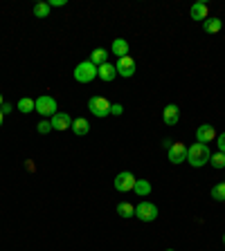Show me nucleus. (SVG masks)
I'll return each mask as SVG.
<instances>
[{
  "label": "nucleus",
  "mask_w": 225,
  "mask_h": 251,
  "mask_svg": "<svg viewBox=\"0 0 225 251\" xmlns=\"http://www.w3.org/2000/svg\"><path fill=\"white\" fill-rule=\"evenodd\" d=\"M133 191H135V195H140V198H147L149 193H151V184H149V180H137Z\"/></svg>",
  "instance_id": "nucleus-19"
},
{
  "label": "nucleus",
  "mask_w": 225,
  "mask_h": 251,
  "mask_svg": "<svg viewBox=\"0 0 225 251\" xmlns=\"http://www.w3.org/2000/svg\"><path fill=\"white\" fill-rule=\"evenodd\" d=\"M2 119H5V115H2V110H0V126H2Z\"/></svg>",
  "instance_id": "nucleus-30"
},
{
  "label": "nucleus",
  "mask_w": 225,
  "mask_h": 251,
  "mask_svg": "<svg viewBox=\"0 0 225 251\" xmlns=\"http://www.w3.org/2000/svg\"><path fill=\"white\" fill-rule=\"evenodd\" d=\"M135 182H137L135 175L129 173V170H124V173H119V175L115 177V188H117L119 193H129V191H133Z\"/></svg>",
  "instance_id": "nucleus-6"
},
{
  "label": "nucleus",
  "mask_w": 225,
  "mask_h": 251,
  "mask_svg": "<svg viewBox=\"0 0 225 251\" xmlns=\"http://www.w3.org/2000/svg\"><path fill=\"white\" fill-rule=\"evenodd\" d=\"M34 110L41 115V117H54L56 112H59V105H56V99L54 97H38L34 101Z\"/></svg>",
  "instance_id": "nucleus-2"
},
{
  "label": "nucleus",
  "mask_w": 225,
  "mask_h": 251,
  "mask_svg": "<svg viewBox=\"0 0 225 251\" xmlns=\"http://www.w3.org/2000/svg\"><path fill=\"white\" fill-rule=\"evenodd\" d=\"M0 110H2V115H9V112L14 110V105H12V103H7V101H5V103H2V108H0Z\"/></svg>",
  "instance_id": "nucleus-27"
},
{
  "label": "nucleus",
  "mask_w": 225,
  "mask_h": 251,
  "mask_svg": "<svg viewBox=\"0 0 225 251\" xmlns=\"http://www.w3.org/2000/svg\"><path fill=\"white\" fill-rule=\"evenodd\" d=\"M223 245H225V234H223Z\"/></svg>",
  "instance_id": "nucleus-32"
},
{
  "label": "nucleus",
  "mask_w": 225,
  "mask_h": 251,
  "mask_svg": "<svg viewBox=\"0 0 225 251\" xmlns=\"http://www.w3.org/2000/svg\"><path fill=\"white\" fill-rule=\"evenodd\" d=\"M2 103H5V99H2V94H0V108H2Z\"/></svg>",
  "instance_id": "nucleus-31"
},
{
  "label": "nucleus",
  "mask_w": 225,
  "mask_h": 251,
  "mask_svg": "<svg viewBox=\"0 0 225 251\" xmlns=\"http://www.w3.org/2000/svg\"><path fill=\"white\" fill-rule=\"evenodd\" d=\"M135 218L142 222H153L158 218V206L151 204V202H140L135 206Z\"/></svg>",
  "instance_id": "nucleus-5"
},
{
  "label": "nucleus",
  "mask_w": 225,
  "mask_h": 251,
  "mask_svg": "<svg viewBox=\"0 0 225 251\" xmlns=\"http://www.w3.org/2000/svg\"><path fill=\"white\" fill-rule=\"evenodd\" d=\"M50 123H52V130H59L61 133V130H68L72 126V117L70 115H65V112H56Z\"/></svg>",
  "instance_id": "nucleus-10"
},
{
  "label": "nucleus",
  "mask_w": 225,
  "mask_h": 251,
  "mask_svg": "<svg viewBox=\"0 0 225 251\" xmlns=\"http://www.w3.org/2000/svg\"><path fill=\"white\" fill-rule=\"evenodd\" d=\"M97 76H99L101 81L111 83L112 79L117 76V70H115V65H112V63H104V65H99V67H97Z\"/></svg>",
  "instance_id": "nucleus-12"
},
{
  "label": "nucleus",
  "mask_w": 225,
  "mask_h": 251,
  "mask_svg": "<svg viewBox=\"0 0 225 251\" xmlns=\"http://www.w3.org/2000/svg\"><path fill=\"white\" fill-rule=\"evenodd\" d=\"M88 61L93 65H97V67H99V65H104V63H108V50H104V47H97V50H93Z\"/></svg>",
  "instance_id": "nucleus-14"
},
{
  "label": "nucleus",
  "mask_w": 225,
  "mask_h": 251,
  "mask_svg": "<svg viewBox=\"0 0 225 251\" xmlns=\"http://www.w3.org/2000/svg\"><path fill=\"white\" fill-rule=\"evenodd\" d=\"M111 105L112 103L108 99H104V97H90L88 99V110L99 119H104V117L111 115Z\"/></svg>",
  "instance_id": "nucleus-4"
},
{
  "label": "nucleus",
  "mask_w": 225,
  "mask_h": 251,
  "mask_svg": "<svg viewBox=\"0 0 225 251\" xmlns=\"http://www.w3.org/2000/svg\"><path fill=\"white\" fill-rule=\"evenodd\" d=\"M115 70H117L119 76H126V79H131V76L135 74V61L131 59V56L117 59V63H115Z\"/></svg>",
  "instance_id": "nucleus-7"
},
{
  "label": "nucleus",
  "mask_w": 225,
  "mask_h": 251,
  "mask_svg": "<svg viewBox=\"0 0 225 251\" xmlns=\"http://www.w3.org/2000/svg\"><path fill=\"white\" fill-rule=\"evenodd\" d=\"M16 108H18L20 112H23V115H27V112L34 110V99H30V97H23V99L18 101Z\"/></svg>",
  "instance_id": "nucleus-20"
},
{
  "label": "nucleus",
  "mask_w": 225,
  "mask_h": 251,
  "mask_svg": "<svg viewBox=\"0 0 225 251\" xmlns=\"http://www.w3.org/2000/svg\"><path fill=\"white\" fill-rule=\"evenodd\" d=\"M97 76V65H93L90 61H81V63L75 67V79H77V83H90L95 81Z\"/></svg>",
  "instance_id": "nucleus-3"
},
{
  "label": "nucleus",
  "mask_w": 225,
  "mask_h": 251,
  "mask_svg": "<svg viewBox=\"0 0 225 251\" xmlns=\"http://www.w3.org/2000/svg\"><path fill=\"white\" fill-rule=\"evenodd\" d=\"M70 128H72V133H75V134L83 137V134H88V133H90V123H88V119L79 117V119H75V121H72Z\"/></svg>",
  "instance_id": "nucleus-16"
},
{
  "label": "nucleus",
  "mask_w": 225,
  "mask_h": 251,
  "mask_svg": "<svg viewBox=\"0 0 225 251\" xmlns=\"http://www.w3.org/2000/svg\"><path fill=\"white\" fill-rule=\"evenodd\" d=\"M122 112H124L122 103H112V105H111V115H122Z\"/></svg>",
  "instance_id": "nucleus-25"
},
{
  "label": "nucleus",
  "mask_w": 225,
  "mask_h": 251,
  "mask_svg": "<svg viewBox=\"0 0 225 251\" xmlns=\"http://www.w3.org/2000/svg\"><path fill=\"white\" fill-rule=\"evenodd\" d=\"M117 216L119 218H133L135 216V206L131 202H119L117 204Z\"/></svg>",
  "instance_id": "nucleus-18"
},
{
  "label": "nucleus",
  "mask_w": 225,
  "mask_h": 251,
  "mask_svg": "<svg viewBox=\"0 0 225 251\" xmlns=\"http://www.w3.org/2000/svg\"><path fill=\"white\" fill-rule=\"evenodd\" d=\"M50 7H63L65 5V0H52V2H48Z\"/></svg>",
  "instance_id": "nucleus-28"
},
{
  "label": "nucleus",
  "mask_w": 225,
  "mask_h": 251,
  "mask_svg": "<svg viewBox=\"0 0 225 251\" xmlns=\"http://www.w3.org/2000/svg\"><path fill=\"white\" fill-rule=\"evenodd\" d=\"M189 16H191V20H203V23H205V20H207V5H205V2H194Z\"/></svg>",
  "instance_id": "nucleus-13"
},
{
  "label": "nucleus",
  "mask_w": 225,
  "mask_h": 251,
  "mask_svg": "<svg viewBox=\"0 0 225 251\" xmlns=\"http://www.w3.org/2000/svg\"><path fill=\"white\" fill-rule=\"evenodd\" d=\"M221 27H223L221 18H207V20L203 23V30L207 32V34H216V32H221Z\"/></svg>",
  "instance_id": "nucleus-17"
},
{
  "label": "nucleus",
  "mask_w": 225,
  "mask_h": 251,
  "mask_svg": "<svg viewBox=\"0 0 225 251\" xmlns=\"http://www.w3.org/2000/svg\"><path fill=\"white\" fill-rule=\"evenodd\" d=\"M162 119H165L167 126H176L178 119H180V110H178L176 103H169L165 108V112H162Z\"/></svg>",
  "instance_id": "nucleus-11"
},
{
  "label": "nucleus",
  "mask_w": 225,
  "mask_h": 251,
  "mask_svg": "<svg viewBox=\"0 0 225 251\" xmlns=\"http://www.w3.org/2000/svg\"><path fill=\"white\" fill-rule=\"evenodd\" d=\"M209 157H212V152H209V146L207 144H191L187 148V164L194 166V168H201L205 164H209Z\"/></svg>",
  "instance_id": "nucleus-1"
},
{
  "label": "nucleus",
  "mask_w": 225,
  "mask_h": 251,
  "mask_svg": "<svg viewBox=\"0 0 225 251\" xmlns=\"http://www.w3.org/2000/svg\"><path fill=\"white\" fill-rule=\"evenodd\" d=\"M214 139H216L214 126H209V123L198 126V130H196V141H198V144H209V141H214Z\"/></svg>",
  "instance_id": "nucleus-9"
},
{
  "label": "nucleus",
  "mask_w": 225,
  "mask_h": 251,
  "mask_svg": "<svg viewBox=\"0 0 225 251\" xmlns=\"http://www.w3.org/2000/svg\"><path fill=\"white\" fill-rule=\"evenodd\" d=\"M212 198L216 200V202H225V182L223 184H216V186L212 188Z\"/></svg>",
  "instance_id": "nucleus-23"
},
{
  "label": "nucleus",
  "mask_w": 225,
  "mask_h": 251,
  "mask_svg": "<svg viewBox=\"0 0 225 251\" xmlns=\"http://www.w3.org/2000/svg\"><path fill=\"white\" fill-rule=\"evenodd\" d=\"M219 151H221V152H225V133H221V134H219Z\"/></svg>",
  "instance_id": "nucleus-26"
},
{
  "label": "nucleus",
  "mask_w": 225,
  "mask_h": 251,
  "mask_svg": "<svg viewBox=\"0 0 225 251\" xmlns=\"http://www.w3.org/2000/svg\"><path fill=\"white\" fill-rule=\"evenodd\" d=\"M162 144H165V148H167V151H169V148H171V144H173V141H171V139H165V141H162Z\"/></svg>",
  "instance_id": "nucleus-29"
},
{
  "label": "nucleus",
  "mask_w": 225,
  "mask_h": 251,
  "mask_svg": "<svg viewBox=\"0 0 225 251\" xmlns=\"http://www.w3.org/2000/svg\"><path fill=\"white\" fill-rule=\"evenodd\" d=\"M36 130H38V133H41V134H48L50 130H52V123H50V121H38V126H36Z\"/></svg>",
  "instance_id": "nucleus-24"
},
{
  "label": "nucleus",
  "mask_w": 225,
  "mask_h": 251,
  "mask_svg": "<svg viewBox=\"0 0 225 251\" xmlns=\"http://www.w3.org/2000/svg\"><path fill=\"white\" fill-rule=\"evenodd\" d=\"M167 251H173V249H167Z\"/></svg>",
  "instance_id": "nucleus-33"
},
{
  "label": "nucleus",
  "mask_w": 225,
  "mask_h": 251,
  "mask_svg": "<svg viewBox=\"0 0 225 251\" xmlns=\"http://www.w3.org/2000/svg\"><path fill=\"white\" fill-rule=\"evenodd\" d=\"M129 43L124 41V38H115L112 41V54L117 56V59H124V56H129Z\"/></svg>",
  "instance_id": "nucleus-15"
},
{
  "label": "nucleus",
  "mask_w": 225,
  "mask_h": 251,
  "mask_svg": "<svg viewBox=\"0 0 225 251\" xmlns=\"http://www.w3.org/2000/svg\"><path fill=\"white\" fill-rule=\"evenodd\" d=\"M34 16L36 18H48L50 16V5L48 2H38V5L34 7Z\"/></svg>",
  "instance_id": "nucleus-21"
},
{
  "label": "nucleus",
  "mask_w": 225,
  "mask_h": 251,
  "mask_svg": "<svg viewBox=\"0 0 225 251\" xmlns=\"http://www.w3.org/2000/svg\"><path fill=\"white\" fill-rule=\"evenodd\" d=\"M209 164H212L214 168H225V152H216V155H212L209 157Z\"/></svg>",
  "instance_id": "nucleus-22"
},
{
  "label": "nucleus",
  "mask_w": 225,
  "mask_h": 251,
  "mask_svg": "<svg viewBox=\"0 0 225 251\" xmlns=\"http://www.w3.org/2000/svg\"><path fill=\"white\" fill-rule=\"evenodd\" d=\"M169 155V162L171 164H183L187 162V146L185 144H171V148L167 151Z\"/></svg>",
  "instance_id": "nucleus-8"
}]
</instances>
